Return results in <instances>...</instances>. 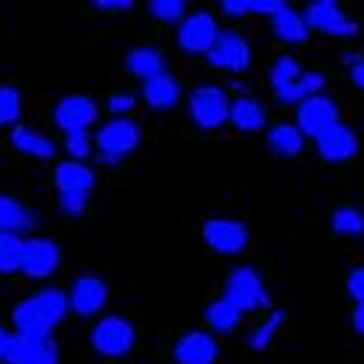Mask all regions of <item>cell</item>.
<instances>
[{"label":"cell","mask_w":364,"mask_h":364,"mask_svg":"<svg viewBox=\"0 0 364 364\" xmlns=\"http://www.w3.org/2000/svg\"><path fill=\"white\" fill-rule=\"evenodd\" d=\"M70 312V300L58 289H41L33 297H23L12 309V323L18 336H33V338H50L53 329L65 321Z\"/></svg>","instance_id":"cell-1"},{"label":"cell","mask_w":364,"mask_h":364,"mask_svg":"<svg viewBox=\"0 0 364 364\" xmlns=\"http://www.w3.org/2000/svg\"><path fill=\"white\" fill-rule=\"evenodd\" d=\"M140 143V129L134 119L129 117H114L111 123H105L97 134V146H100V158L105 164H117L123 161L126 155H132V151L137 149Z\"/></svg>","instance_id":"cell-2"},{"label":"cell","mask_w":364,"mask_h":364,"mask_svg":"<svg viewBox=\"0 0 364 364\" xmlns=\"http://www.w3.org/2000/svg\"><path fill=\"white\" fill-rule=\"evenodd\" d=\"M190 117L198 129H219L230 119V100L225 87L201 85L190 94Z\"/></svg>","instance_id":"cell-3"},{"label":"cell","mask_w":364,"mask_h":364,"mask_svg":"<svg viewBox=\"0 0 364 364\" xmlns=\"http://www.w3.org/2000/svg\"><path fill=\"white\" fill-rule=\"evenodd\" d=\"M134 338H137V332L132 321L119 315H108L90 329V344L102 355H126L134 347Z\"/></svg>","instance_id":"cell-4"},{"label":"cell","mask_w":364,"mask_h":364,"mask_svg":"<svg viewBox=\"0 0 364 364\" xmlns=\"http://www.w3.org/2000/svg\"><path fill=\"white\" fill-rule=\"evenodd\" d=\"M225 297L239 306L242 312H251V309H259V306H268V294H265V286L259 280V274L254 268H233L230 277L225 283Z\"/></svg>","instance_id":"cell-5"},{"label":"cell","mask_w":364,"mask_h":364,"mask_svg":"<svg viewBox=\"0 0 364 364\" xmlns=\"http://www.w3.org/2000/svg\"><path fill=\"white\" fill-rule=\"evenodd\" d=\"M219 26L210 12H196L181 21L178 26V47L184 53H210L219 41Z\"/></svg>","instance_id":"cell-6"},{"label":"cell","mask_w":364,"mask_h":364,"mask_svg":"<svg viewBox=\"0 0 364 364\" xmlns=\"http://www.w3.org/2000/svg\"><path fill=\"white\" fill-rule=\"evenodd\" d=\"M332 126H338V105L329 97H309L297 105V129L303 132V137H321L323 132H329Z\"/></svg>","instance_id":"cell-7"},{"label":"cell","mask_w":364,"mask_h":364,"mask_svg":"<svg viewBox=\"0 0 364 364\" xmlns=\"http://www.w3.org/2000/svg\"><path fill=\"white\" fill-rule=\"evenodd\" d=\"M62 262V251L53 239H44V236H33V239H23V262H21V271L26 277L33 280H44L50 277L53 271Z\"/></svg>","instance_id":"cell-8"},{"label":"cell","mask_w":364,"mask_h":364,"mask_svg":"<svg viewBox=\"0 0 364 364\" xmlns=\"http://www.w3.org/2000/svg\"><path fill=\"white\" fill-rule=\"evenodd\" d=\"M204 242L216 254H225V257H233V254H242L248 245V228L236 222V219H210L204 222Z\"/></svg>","instance_id":"cell-9"},{"label":"cell","mask_w":364,"mask_h":364,"mask_svg":"<svg viewBox=\"0 0 364 364\" xmlns=\"http://www.w3.org/2000/svg\"><path fill=\"white\" fill-rule=\"evenodd\" d=\"M303 18H306L309 29H321L326 36H341V38H350L358 33V26L341 12L338 4H332V0H315L303 9Z\"/></svg>","instance_id":"cell-10"},{"label":"cell","mask_w":364,"mask_h":364,"mask_svg":"<svg viewBox=\"0 0 364 364\" xmlns=\"http://www.w3.org/2000/svg\"><path fill=\"white\" fill-rule=\"evenodd\" d=\"M100 117V108L90 97H82V94H73V97H65L62 102L55 105L53 111V119L55 126L62 129L65 134H76V132H87V126L94 123Z\"/></svg>","instance_id":"cell-11"},{"label":"cell","mask_w":364,"mask_h":364,"mask_svg":"<svg viewBox=\"0 0 364 364\" xmlns=\"http://www.w3.org/2000/svg\"><path fill=\"white\" fill-rule=\"evenodd\" d=\"M6 364H58V347L53 338L15 336L9 338Z\"/></svg>","instance_id":"cell-12"},{"label":"cell","mask_w":364,"mask_h":364,"mask_svg":"<svg viewBox=\"0 0 364 364\" xmlns=\"http://www.w3.org/2000/svg\"><path fill=\"white\" fill-rule=\"evenodd\" d=\"M207 58H210V65L213 68L242 73V70L251 68V44L239 33H222L216 47L207 53Z\"/></svg>","instance_id":"cell-13"},{"label":"cell","mask_w":364,"mask_h":364,"mask_svg":"<svg viewBox=\"0 0 364 364\" xmlns=\"http://www.w3.org/2000/svg\"><path fill=\"white\" fill-rule=\"evenodd\" d=\"M70 300V309L82 318H90L105 309L108 303V286L100 280V277H79L68 294Z\"/></svg>","instance_id":"cell-14"},{"label":"cell","mask_w":364,"mask_h":364,"mask_svg":"<svg viewBox=\"0 0 364 364\" xmlns=\"http://www.w3.org/2000/svg\"><path fill=\"white\" fill-rule=\"evenodd\" d=\"M219 358V344L210 332H187L175 344V361L178 364H213Z\"/></svg>","instance_id":"cell-15"},{"label":"cell","mask_w":364,"mask_h":364,"mask_svg":"<svg viewBox=\"0 0 364 364\" xmlns=\"http://www.w3.org/2000/svg\"><path fill=\"white\" fill-rule=\"evenodd\" d=\"M318 151H321V158L329 161V164H341V161H350L355 151H358V137L344 126H332L329 132H323L318 140Z\"/></svg>","instance_id":"cell-16"},{"label":"cell","mask_w":364,"mask_h":364,"mask_svg":"<svg viewBox=\"0 0 364 364\" xmlns=\"http://www.w3.org/2000/svg\"><path fill=\"white\" fill-rule=\"evenodd\" d=\"M94 181V169L79 161H65L55 166V187L62 196H87Z\"/></svg>","instance_id":"cell-17"},{"label":"cell","mask_w":364,"mask_h":364,"mask_svg":"<svg viewBox=\"0 0 364 364\" xmlns=\"http://www.w3.org/2000/svg\"><path fill=\"white\" fill-rule=\"evenodd\" d=\"M143 100H146V105L158 108V111L172 108V105L181 100V85H178L175 76L161 73V76H155V79L143 82Z\"/></svg>","instance_id":"cell-18"},{"label":"cell","mask_w":364,"mask_h":364,"mask_svg":"<svg viewBox=\"0 0 364 364\" xmlns=\"http://www.w3.org/2000/svg\"><path fill=\"white\" fill-rule=\"evenodd\" d=\"M12 143H15L18 151H23V155H29V158H38V161H50L55 155V143L47 134L29 129V126L12 129Z\"/></svg>","instance_id":"cell-19"},{"label":"cell","mask_w":364,"mask_h":364,"mask_svg":"<svg viewBox=\"0 0 364 364\" xmlns=\"http://www.w3.org/2000/svg\"><path fill=\"white\" fill-rule=\"evenodd\" d=\"M126 68H129L132 76H137V79H143V82L166 73V70H164V55H161V50H155V47H134V50H129Z\"/></svg>","instance_id":"cell-20"},{"label":"cell","mask_w":364,"mask_h":364,"mask_svg":"<svg viewBox=\"0 0 364 364\" xmlns=\"http://www.w3.org/2000/svg\"><path fill=\"white\" fill-rule=\"evenodd\" d=\"M33 225H36V216L18 198L0 193V233L18 236L21 230H33Z\"/></svg>","instance_id":"cell-21"},{"label":"cell","mask_w":364,"mask_h":364,"mask_svg":"<svg viewBox=\"0 0 364 364\" xmlns=\"http://www.w3.org/2000/svg\"><path fill=\"white\" fill-rule=\"evenodd\" d=\"M230 123L239 132H259L265 126V108L254 97H239L230 102Z\"/></svg>","instance_id":"cell-22"},{"label":"cell","mask_w":364,"mask_h":364,"mask_svg":"<svg viewBox=\"0 0 364 364\" xmlns=\"http://www.w3.org/2000/svg\"><path fill=\"white\" fill-rule=\"evenodd\" d=\"M271 26H274V36L280 41H289V44H303V41L309 38L306 18H303L300 12H294V9H289V6L271 18Z\"/></svg>","instance_id":"cell-23"},{"label":"cell","mask_w":364,"mask_h":364,"mask_svg":"<svg viewBox=\"0 0 364 364\" xmlns=\"http://www.w3.org/2000/svg\"><path fill=\"white\" fill-rule=\"evenodd\" d=\"M268 146L280 158H294L297 151L303 149V132L297 126L280 123V126H274V129L268 132Z\"/></svg>","instance_id":"cell-24"},{"label":"cell","mask_w":364,"mask_h":364,"mask_svg":"<svg viewBox=\"0 0 364 364\" xmlns=\"http://www.w3.org/2000/svg\"><path fill=\"white\" fill-rule=\"evenodd\" d=\"M204 321H207V326L213 329V332H230V329L239 326V321H242V309L233 306L228 297H222V300H216V303H210V306H207Z\"/></svg>","instance_id":"cell-25"},{"label":"cell","mask_w":364,"mask_h":364,"mask_svg":"<svg viewBox=\"0 0 364 364\" xmlns=\"http://www.w3.org/2000/svg\"><path fill=\"white\" fill-rule=\"evenodd\" d=\"M23 262V239L15 233H0V274H15Z\"/></svg>","instance_id":"cell-26"},{"label":"cell","mask_w":364,"mask_h":364,"mask_svg":"<svg viewBox=\"0 0 364 364\" xmlns=\"http://www.w3.org/2000/svg\"><path fill=\"white\" fill-rule=\"evenodd\" d=\"M329 225L341 236H358V233H364V213L355 210V207H341V210L332 213Z\"/></svg>","instance_id":"cell-27"},{"label":"cell","mask_w":364,"mask_h":364,"mask_svg":"<svg viewBox=\"0 0 364 364\" xmlns=\"http://www.w3.org/2000/svg\"><path fill=\"white\" fill-rule=\"evenodd\" d=\"M149 12L155 15L158 21H164V23H178V21H184L187 4L184 0H151Z\"/></svg>","instance_id":"cell-28"},{"label":"cell","mask_w":364,"mask_h":364,"mask_svg":"<svg viewBox=\"0 0 364 364\" xmlns=\"http://www.w3.org/2000/svg\"><path fill=\"white\" fill-rule=\"evenodd\" d=\"M21 117V94L15 87H0V126H12Z\"/></svg>","instance_id":"cell-29"},{"label":"cell","mask_w":364,"mask_h":364,"mask_svg":"<svg viewBox=\"0 0 364 364\" xmlns=\"http://www.w3.org/2000/svg\"><path fill=\"white\" fill-rule=\"evenodd\" d=\"M280 323H283V312H271V315H268V321H265L259 329H254V332H251L248 344H251L254 350H265V347L271 344V338H274V332L280 329Z\"/></svg>","instance_id":"cell-30"},{"label":"cell","mask_w":364,"mask_h":364,"mask_svg":"<svg viewBox=\"0 0 364 364\" xmlns=\"http://www.w3.org/2000/svg\"><path fill=\"white\" fill-rule=\"evenodd\" d=\"M90 134L87 132H76V134H68V140H65V149H68V155H70V161H85L87 155H90Z\"/></svg>","instance_id":"cell-31"},{"label":"cell","mask_w":364,"mask_h":364,"mask_svg":"<svg viewBox=\"0 0 364 364\" xmlns=\"http://www.w3.org/2000/svg\"><path fill=\"white\" fill-rule=\"evenodd\" d=\"M347 291H350V297H353L355 303H364V265L355 268L353 274L347 277Z\"/></svg>","instance_id":"cell-32"},{"label":"cell","mask_w":364,"mask_h":364,"mask_svg":"<svg viewBox=\"0 0 364 364\" xmlns=\"http://www.w3.org/2000/svg\"><path fill=\"white\" fill-rule=\"evenodd\" d=\"M248 9H251V12H259V15H271V18H274L277 12L286 9V4H283V0H248Z\"/></svg>","instance_id":"cell-33"},{"label":"cell","mask_w":364,"mask_h":364,"mask_svg":"<svg viewBox=\"0 0 364 364\" xmlns=\"http://www.w3.org/2000/svg\"><path fill=\"white\" fill-rule=\"evenodd\" d=\"M58 207H62L68 216H79L87 207V196H62L58 198Z\"/></svg>","instance_id":"cell-34"},{"label":"cell","mask_w":364,"mask_h":364,"mask_svg":"<svg viewBox=\"0 0 364 364\" xmlns=\"http://www.w3.org/2000/svg\"><path fill=\"white\" fill-rule=\"evenodd\" d=\"M108 108H111L114 117H126V114L134 108V97H129V94H114V97H108Z\"/></svg>","instance_id":"cell-35"},{"label":"cell","mask_w":364,"mask_h":364,"mask_svg":"<svg viewBox=\"0 0 364 364\" xmlns=\"http://www.w3.org/2000/svg\"><path fill=\"white\" fill-rule=\"evenodd\" d=\"M222 12H228V15H233V18H242V15H248L251 9H248V0H222Z\"/></svg>","instance_id":"cell-36"},{"label":"cell","mask_w":364,"mask_h":364,"mask_svg":"<svg viewBox=\"0 0 364 364\" xmlns=\"http://www.w3.org/2000/svg\"><path fill=\"white\" fill-rule=\"evenodd\" d=\"M97 9H132V0H97Z\"/></svg>","instance_id":"cell-37"},{"label":"cell","mask_w":364,"mask_h":364,"mask_svg":"<svg viewBox=\"0 0 364 364\" xmlns=\"http://www.w3.org/2000/svg\"><path fill=\"white\" fill-rule=\"evenodd\" d=\"M353 326H355V332L364 336V303H358L355 312H353Z\"/></svg>","instance_id":"cell-38"},{"label":"cell","mask_w":364,"mask_h":364,"mask_svg":"<svg viewBox=\"0 0 364 364\" xmlns=\"http://www.w3.org/2000/svg\"><path fill=\"white\" fill-rule=\"evenodd\" d=\"M353 82H355V87H361V90H364V58L353 65Z\"/></svg>","instance_id":"cell-39"},{"label":"cell","mask_w":364,"mask_h":364,"mask_svg":"<svg viewBox=\"0 0 364 364\" xmlns=\"http://www.w3.org/2000/svg\"><path fill=\"white\" fill-rule=\"evenodd\" d=\"M9 338H12V332H6L4 326H0V361H6V350H9Z\"/></svg>","instance_id":"cell-40"}]
</instances>
